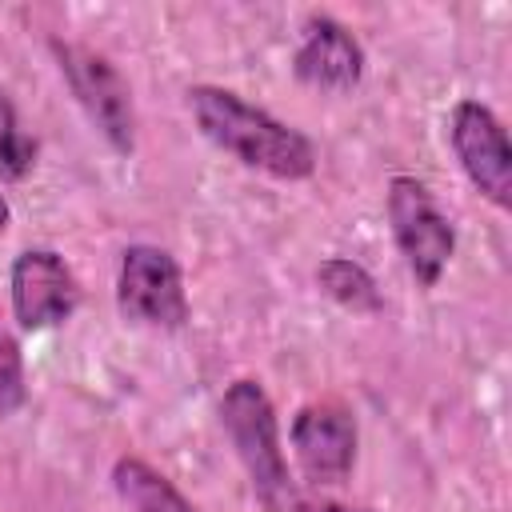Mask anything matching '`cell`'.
<instances>
[{
    "mask_svg": "<svg viewBox=\"0 0 512 512\" xmlns=\"http://www.w3.org/2000/svg\"><path fill=\"white\" fill-rule=\"evenodd\" d=\"M192 116L200 124V132L232 152L240 164L268 172L276 180H304L316 168V152L308 144V136H300L296 128L280 124L276 116H268L264 108L248 104L244 96L228 92V88H212V84H196L188 92Z\"/></svg>",
    "mask_w": 512,
    "mask_h": 512,
    "instance_id": "6da1fadb",
    "label": "cell"
},
{
    "mask_svg": "<svg viewBox=\"0 0 512 512\" xmlns=\"http://www.w3.org/2000/svg\"><path fill=\"white\" fill-rule=\"evenodd\" d=\"M220 424L248 472V484L256 500L268 512H288L292 508V480H288V460L280 448V424L268 392L256 380H236L228 384L220 400Z\"/></svg>",
    "mask_w": 512,
    "mask_h": 512,
    "instance_id": "7a4b0ae2",
    "label": "cell"
},
{
    "mask_svg": "<svg viewBox=\"0 0 512 512\" xmlns=\"http://www.w3.org/2000/svg\"><path fill=\"white\" fill-rule=\"evenodd\" d=\"M52 52L60 60V72H64L76 104L92 120V128L120 156H128L136 148V108H132V88L120 76V68L108 56H100L96 48H88V44H64V40H56Z\"/></svg>",
    "mask_w": 512,
    "mask_h": 512,
    "instance_id": "3957f363",
    "label": "cell"
},
{
    "mask_svg": "<svg viewBox=\"0 0 512 512\" xmlns=\"http://www.w3.org/2000/svg\"><path fill=\"white\" fill-rule=\"evenodd\" d=\"M388 224L416 284L432 288L456 252V232L416 176H396L388 184Z\"/></svg>",
    "mask_w": 512,
    "mask_h": 512,
    "instance_id": "277c9868",
    "label": "cell"
},
{
    "mask_svg": "<svg viewBox=\"0 0 512 512\" xmlns=\"http://www.w3.org/2000/svg\"><path fill=\"white\" fill-rule=\"evenodd\" d=\"M116 308L132 324L180 328L188 320V292L176 256L156 244L124 248L116 276Z\"/></svg>",
    "mask_w": 512,
    "mask_h": 512,
    "instance_id": "5b68a950",
    "label": "cell"
},
{
    "mask_svg": "<svg viewBox=\"0 0 512 512\" xmlns=\"http://www.w3.org/2000/svg\"><path fill=\"white\" fill-rule=\"evenodd\" d=\"M448 140H452V152H456L464 176L472 180V188L488 204L508 212L512 208V144H508L504 124L492 116V108H484L476 100H460L452 108Z\"/></svg>",
    "mask_w": 512,
    "mask_h": 512,
    "instance_id": "8992f818",
    "label": "cell"
},
{
    "mask_svg": "<svg viewBox=\"0 0 512 512\" xmlns=\"http://www.w3.org/2000/svg\"><path fill=\"white\" fill-rule=\"evenodd\" d=\"M292 452L308 484H344L356 464V420L336 400H312L292 420Z\"/></svg>",
    "mask_w": 512,
    "mask_h": 512,
    "instance_id": "52a82bcc",
    "label": "cell"
},
{
    "mask_svg": "<svg viewBox=\"0 0 512 512\" xmlns=\"http://www.w3.org/2000/svg\"><path fill=\"white\" fill-rule=\"evenodd\" d=\"M80 304V284L72 268L52 248H28L12 264V312L20 328L40 332L64 324Z\"/></svg>",
    "mask_w": 512,
    "mask_h": 512,
    "instance_id": "ba28073f",
    "label": "cell"
},
{
    "mask_svg": "<svg viewBox=\"0 0 512 512\" xmlns=\"http://www.w3.org/2000/svg\"><path fill=\"white\" fill-rule=\"evenodd\" d=\"M292 72L320 92H348L364 76V48L340 20L308 16L300 48L292 56Z\"/></svg>",
    "mask_w": 512,
    "mask_h": 512,
    "instance_id": "9c48e42d",
    "label": "cell"
},
{
    "mask_svg": "<svg viewBox=\"0 0 512 512\" xmlns=\"http://www.w3.org/2000/svg\"><path fill=\"white\" fill-rule=\"evenodd\" d=\"M112 484H116V496L128 504V512H196L164 472H156L136 456L116 460Z\"/></svg>",
    "mask_w": 512,
    "mask_h": 512,
    "instance_id": "30bf717a",
    "label": "cell"
},
{
    "mask_svg": "<svg viewBox=\"0 0 512 512\" xmlns=\"http://www.w3.org/2000/svg\"><path fill=\"white\" fill-rule=\"evenodd\" d=\"M316 284L328 300H336L340 308L348 312H360V316H372L384 308L380 300V288L376 280L356 264V260H344V256H328L320 268H316Z\"/></svg>",
    "mask_w": 512,
    "mask_h": 512,
    "instance_id": "8fae6325",
    "label": "cell"
},
{
    "mask_svg": "<svg viewBox=\"0 0 512 512\" xmlns=\"http://www.w3.org/2000/svg\"><path fill=\"white\" fill-rule=\"evenodd\" d=\"M36 164V140L20 132L12 100L0 92V180H24Z\"/></svg>",
    "mask_w": 512,
    "mask_h": 512,
    "instance_id": "7c38bea8",
    "label": "cell"
},
{
    "mask_svg": "<svg viewBox=\"0 0 512 512\" xmlns=\"http://www.w3.org/2000/svg\"><path fill=\"white\" fill-rule=\"evenodd\" d=\"M28 396V384H24V356H20V344L0 332V412H16Z\"/></svg>",
    "mask_w": 512,
    "mask_h": 512,
    "instance_id": "4fadbf2b",
    "label": "cell"
},
{
    "mask_svg": "<svg viewBox=\"0 0 512 512\" xmlns=\"http://www.w3.org/2000/svg\"><path fill=\"white\" fill-rule=\"evenodd\" d=\"M288 512H368V508H352V504H336V500H292Z\"/></svg>",
    "mask_w": 512,
    "mask_h": 512,
    "instance_id": "5bb4252c",
    "label": "cell"
},
{
    "mask_svg": "<svg viewBox=\"0 0 512 512\" xmlns=\"http://www.w3.org/2000/svg\"><path fill=\"white\" fill-rule=\"evenodd\" d=\"M8 220H12V212H8V200H4V196H0V232H4V228H8Z\"/></svg>",
    "mask_w": 512,
    "mask_h": 512,
    "instance_id": "9a60e30c",
    "label": "cell"
}]
</instances>
